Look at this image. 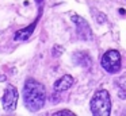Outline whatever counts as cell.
I'll use <instances>...</instances> for the list:
<instances>
[{"mask_svg": "<svg viewBox=\"0 0 126 116\" xmlns=\"http://www.w3.org/2000/svg\"><path fill=\"white\" fill-rule=\"evenodd\" d=\"M100 65L104 69V72L110 73V74H115L121 70V54L118 50H107L106 53L102 55V59H100Z\"/></svg>", "mask_w": 126, "mask_h": 116, "instance_id": "obj_3", "label": "cell"}, {"mask_svg": "<svg viewBox=\"0 0 126 116\" xmlns=\"http://www.w3.org/2000/svg\"><path fill=\"white\" fill-rule=\"evenodd\" d=\"M73 82H75L73 77L69 76V74H65V76H63L61 78H58V80L54 82V90L56 92L68 90V89L73 85Z\"/></svg>", "mask_w": 126, "mask_h": 116, "instance_id": "obj_7", "label": "cell"}, {"mask_svg": "<svg viewBox=\"0 0 126 116\" xmlns=\"http://www.w3.org/2000/svg\"><path fill=\"white\" fill-rule=\"evenodd\" d=\"M46 100V90L41 82L34 78H27L23 85V101L30 112H38L42 109Z\"/></svg>", "mask_w": 126, "mask_h": 116, "instance_id": "obj_1", "label": "cell"}, {"mask_svg": "<svg viewBox=\"0 0 126 116\" xmlns=\"http://www.w3.org/2000/svg\"><path fill=\"white\" fill-rule=\"evenodd\" d=\"M73 59H75V62H76L77 65H80V66H83V67H88V66H91V64H92L91 57L88 55L85 51H77V53H75L73 54Z\"/></svg>", "mask_w": 126, "mask_h": 116, "instance_id": "obj_8", "label": "cell"}, {"mask_svg": "<svg viewBox=\"0 0 126 116\" xmlns=\"http://www.w3.org/2000/svg\"><path fill=\"white\" fill-rule=\"evenodd\" d=\"M73 116L75 113L72 112V111H69V109H63V111H57V112H54L53 113V116Z\"/></svg>", "mask_w": 126, "mask_h": 116, "instance_id": "obj_9", "label": "cell"}, {"mask_svg": "<svg viewBox=\"0 0 126 116\" xmlns=\"http://www.w3.org/2000/svg\"><path fill=\"white\" fill-rule=\"evenodd\" d=\"M39 18H41V12H39V15L37 16V18H35V20H34L33 23L30 24V26L25 27V28L18 30V31L15 32V35H14V39H15V40H27L29 38L31 37V34L34 32V30H35L37 24H38Z\"/></svg>", "mask_w": 126, "mask_h": 116, "instance_id": "obj_6", "label": "cell"}, {"mask_svg": "<svg viewBox=\"0 0 126 116\" xmlns=\"http://www.w3.org/2000/svg\"><path fill=\"white\" fill-rule=\"evenodd\" d=\"M18 99H19L18 89L12 84H7V88L4 90L3 97H1V104H3L4 111H7V112L15 111L16 104H18Z\"/></svg>", "mask_w": 126, "mask_h": 116, "instance_id": "obj_4", "label": "cell"}, {"mask_svg": "<svg viewBox=\"0 0 126 116\" xmlns=\"http://www.w3.org/2000/svg\"><path fill=\"white\" fill-rule=\"evenodd\" d=\"M72 20L73 23L76 24V32H77V37L83 40H91L92 39V30H91L90 24L85 19L80 18L77 15L72 16Z\"/></svg>", "mask_w": 126, "mask_h": 116, "instance_id": "obj_5", "label": "cell"}, {"mask_svg": "<svg viewBox=\"0 0 126 116\" xmlns=\"http://www.w3.org/2000/svg\"><path fill=\"white\" fill-rule=\"evenodd\" d=\"M90 109L96 116H109L111 112V99L106 89H100L92 96Z\"/></svg>", "mask_w": 126, "mask_h": 116, "instance_id": "obj_2", "label": "cell"}]
</instances>
